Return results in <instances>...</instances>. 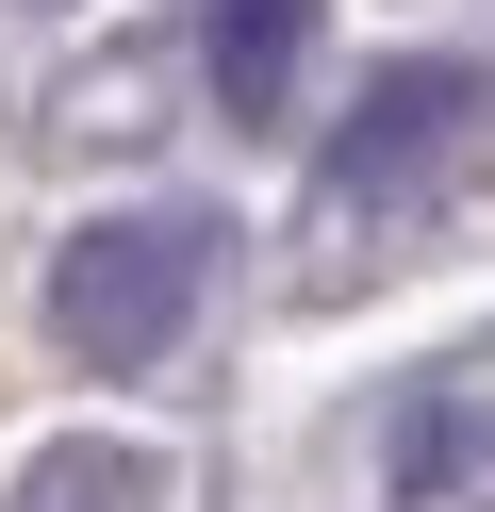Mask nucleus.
Wrapping results in <instances>:
<instances>
[{
	"label": "nucleus",
	"instance_id": "nucleus-1",
	"mask_svg": "<svg viewBox=\"0 0 495 512\" xmlns=\"http://www.w3.org/2000/svg\"><path fill=\"white\" fill-rule=\"evenodd\" d=\"M198 281H215V215H99V232H66V265H50V347L99 364V380H132V364L182 347Z\"/></svg>",
	"mask_w": 495,
	"mask_h": 512
},
{
	"label": "nucleus",
	"instance_id": "nucleus-2",
	"mask_svg": "<svg viewBox=\"0 0 495 512\" xmlns=\"http://www.w3.org/2000/svg\"><path fill=\"white\" fill-rule=\"evenodd\" d=\"M462 133H479V67H380V83L347 100V133H330V215L413 199Z\"/></svg>",
	"mask_w": 495,
	"mask_h": 512
},
{
	"label": "nucleus",
	"instance_id": "nucleus-3",
	"mask_svg": "<svg viewBox=\"0 0 495 512\" xmlns=\"http://www.w3.org/2000/svg\"><path fill=\"white\" fill-rule=\"evenodd\" d=\"M297 50H314V0H215V100L231 116H281Z\"/></svg>",
	"mask_w": 495,
	"mask_h": 512
},
{
	"label": "nucleus",
	"instance_id": "nucleus-4",
	"mask_svg": "<svg viewBox=\"0 0 495 512\" xmlns=\"http://www.w3.org/2000/svg\"><path fill=\"white\" fill-rule=\"evenodd\" d=\"M0 512H165V479L132 463V446L66 430V446H33V463H17V496H0Z\"/></svg>",
	"mask_w": 495,
	"mask_h": 512
},
{
	"label": "nucleus",
	"instance_id": "nucleus-5",
	"mask_svg": "<svg viewBox=\"0 0 495 512\" xmlns=\"http://www.w3.org/2000/svg\"><path fill=\"white\" fill-rule=\"evenodd\" d=\"M446 463H479V413H429V430H396V479H413V496H429Z\"/></svg>",
	"mask_w": 495,
	"mask_h": 512
},
{
	"label": "nucleus",
	"instance_id": "nucleus-6",
	"mask_svg": "<svg viewBox=\"0 0 495 512\" xmlns=\"http://www.w3.org/2000/svg\"><path fill=\"white\" fill-rule=\"evenodd\" d=\"M0 17H50V0H0Z\"/></svg>",
	"mask_w": 495,
	"mask_h": 512
}]
</instances>
